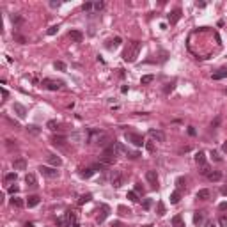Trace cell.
<instances>
[{
	"mask_svg": "<svg viewBox=\"0 0 227 227\" xmlns=\"http://www.w3.org/2000/svg\"><path fill=\"white\" fill-rule=\"evenodd\" d=\"M140 48H142L140 41H132V43H128V46H126L124 52H123V59H124L126 62H135L137 57H138V53H140Z\"/></svg>",
	"mask_w": 227,
	"mask_h": 227,
	"instance_id": "6da1fadb",
	"label": "cell"
},
{
	"mask_svg": "<svg viewBox=\"0 0 227 227\" xmlns=\"http://www.w3.org/2000/svg\"><path fill=\"white\" fill-rule=\"evenodd\" d=\"M115 142V140H114ZM114 142L110 146H107L105 149H103V154H101V163H105V165H110L115 162V156H117V151H115V146H114Z\"/></svg>",
	"mask_w": 227,
	"mask_h": 227,
	"instance_id": "7a4b0ae2",
	"label": "cell"
},
{
	"mask_svg": "<svg viewBox=\"0 0 227 227\" xmlns=\"http://www.w3.org/2000/svg\"><path fill=\"white\" fill-rule=\"evenodd\" d=\"M124 138H126L128 142H132L133 146H137V147H140V146H144V144H146V142H144V137H142V135H138V133L128 132L126 135H124Z\"/></svg>",
	"mask_w": 227,
	"mask_h": 227,
	"instance_id": "3957f363",
	"label": "cell"
},
{
	"mask_svg": "<svg viewBox=\"0 0 227 227\" xmlns=\"http://www.w3.org/2000/svg\"><path fill=\"white\" fill-rule=\"evenodd\" d=\"M41 85H43L44 89H48V91H59V89L62 87V82H60V80H50V78H44V80L41 82Z\"/></svg>",
	"mask_w": 227,
	"mask_h": 227,
	"instance_id": "277c9868",
	"label": "cell"
},
{
	"mask_svg": "<svg viewBox=\"0 0 227 227\" xmlns=\"http://www.w3.org/2000/svg\"><path fill=\"white\" fill-rule=\"evenodd\" d=\"M39 172H41L44 177H50V179H53V177H57V176H59V170H57V169L44 167V165H41V167H39Z\"/></svg>",
	"mask_w": 227,
	"mask_h": 227,
	"instance_id": "5b68a950",
	"label": "cell"
},
{
	"mask_svg": "<svg viewBox=\"0 0 227 227\" xmlns=\"http://www.w3.org/2000/svg\"><path fill=\"white\" fill-rule=\"evenodd\" d=\"M108 213H110V208H108L107 204H101V208H99V215L96 216V222H98V224H103V222L107 220Z\"/></svg>",
	"mask_w": 227,
	"mask_h": 227,
	"instance_id": "8992f818",
	"label": "cell"
},
{
	"mask_svg": "<svg viewBox=\"0 0 227 227\" xmlns=\"http://www.w3.org/2000/svg\"><path fill=\"white\" fill-rule=\"evenodd\" d=\"M146 179L151 183L153 188L158 186V174H156V170H147V172H146Z\"/></svg>",
	"mask_w": 227,
	"mask_h": 227,
	"instance_id": "52a82bcc",
	"label": "cell"
},
{
	"mask_svg": "<svg viewBox=\"0 0 227 227\" xmlns=\"http://www.w3.org/2000/svg\"><path fill=\"white\" fill-rule=\"evenodd\" d=\"M181 18V9H174V11H170L169 13V23L170 25H176L177 21Z\"/></svg>",
	"mask_w": 227,
	"mask_h": 227,
	"instance_id": "ba28073f",
	"label": "cell"
},
{
	"mask_svg": "<svg viewBox=\"0 0 227 227\" xmlns=\"http://www.w3.org/2000/svg\"><path fill=\"white\" fill-rule=\"evenodd\" d=\"M123 181H124L123 174H121V172H114V176H112V185L114 186H115V188L123 186Z\"/></svg>",
	"mask_w": 227,
	"mask_h": 227,
	"instance_id": "9c48e42d",
	"label": "cell"
},
{
	"mask_svg": "<svg viewBox=\"0 0 227 227\" xmlns=\"http://www.w3.org/2000/svg\"><path fill=\"white\" fill-rule=\"evenodd\" d=\"M25 183H27L29 188H38V179H36L34 174H27L25 176Z\"/></svg>",
	"mask_w": 227,
	"mask_h": 227,
	"instance_id": "30bf717a",
	"label": "cell"
},
{
	"mask_svg": "<svg viewBox=\"0 0 227 227\" xmlns=\"http://www.w3.org/2000/svg\"><path fill=\"white\" fill-rule=\"evenodd\" d=\"M13 110L16 112V115H18L20 119H23V117L27 115V110H25V107H23V105H20V103H14V105H13Z\"/></svg>",
	"mask_w": 227,
	"mask_h": 227,
	"instance_id": "8fae6325",
	"label": "cell"
},
{
	"mask_svg": "<svg viewBox=\"0 0 227 227\" xmlns=\"http://www.w3.org/2000/svg\"><path fill=\"white\" fill-rule=\"evenodd\" d=\"M69 39L71 41H75V43H82V39H83V34L80 32V30H69Z\"/></svg>",
	"mask_w": 227,
	"mask_h": 227,
	"instance_id": "7c38bea8",
	"label": "cell"
},
{
	"mask_svg": "<svg viewBox=\"0 0 227 227\" xmlns=\"http://www.w3.org/2000/svg\"><path fill=\"white\" fill-rule=\"evenodd\" d=\"M149 135H151V138L158 140V142H165V133H163V132H158V130H151V132H149Z\"/></svg>",
	"mask_w": 227,
	"mask_h": 227,
	"instance_id": "4fadbf2b",
	"label": "cell"
},
{
	"mask_svg": "<svg viewBox=\"0 0 227 227\" xmlns=\"http://www.w3.org/2000/svg\"><path fill=\"white\" fill-rule=\"evenodd\" d=\"M13 167H14V170H25L27 169V162L23 158H18V160L13 162Z\"/></svg>",
	"mask_w": 227,
	"mask_h": 227,
	"instance_id": "5bb4252c",
	"label": "cell"
},
{
	"mask_svg": "<svg viewBox=\"0 0 227 227\" xmlns=\"http://www.w3.org/2000/svg\"><path fill=\"white\" fill-rule=\"evenodd\" d=\"M39 201H41V199H39L38 195H29V197H27V206H29V208H36L39 204Z\"/></svg>",
	"mask_w": 227,
	"mask_h": 227,
	"instance_id": "9a60e30c",
	"label": "cell"
},
{
	"mask_svg": "<svg viewBox=\"0 0 227 227\" xmlns=\"http://www.w3.org/2000/svg\"><path fill=\"white\" fill-rule=\"evenodd\" d=\"M69 224H71V220L68 218V215L57 218V227H69Z\"/></svg>",
	"mask_w": 227,
	"mask_h": 227,
	"instance_id": "2e32d148",
	"label": "cell"
},
{
	"mask_svg": "<svg viewBox=\"0 0 227 227\" xmlns=\"http://www.w3.org/2000/svg\"><path fill=\"white\" fill-rule=\"evenodd\" d=\"M206 177H208L209 181H220V179H222V172H220V170H211Z\"/></svg>",
	"mask_w": 227,
	"mask_h": 227,
	"instance_id": "e0dca14e",
	"label": "cell"
},
{
	"mask_svg": "<svg viewBox=\"0 0 227 227\" xmlns=\"http://www.w3.org/2000/svg\"><path fill=\"white\" fill-rule=\"evenodd\" d=\"M209 197H211V192H209V190H199V192H197V199H199V201H208Z\"/></svg>",
	"mask_w": 227,
	"mask_h": 227,
	"instance_id": "ac0fdd59",
	"label": "cell"
},
{
	"mask_svg": "<svg viewBox=\"0 0 227 227\" xmlns=\"http://www.w3.org/2000/svg\"><path fill=\"white\" fill-rule=\"evenodd\" d=\"M172 227H186V225H185V220H183V216H181V215H176V216L172 218Z\"/></svg>",
	"mask_w": 227,
	"mask_h": 227,
	"instance_id": "d6986e66",
	"label": "cell"
},
{
	"mask_svg": "<svg viewBox=\"0 0 227 227\" xmlns=\"http://www.w3.org/2000/svg\"><path fill=\"white\" fill-rule=\"evenodd\" d=\"M204 222V213L202 211H195V215H193V224L195 225H201Z\"/></svg>",
	"mask_w": 227,
	"mask_h": 227,
	"instance_id": "ffe728a7",
	"label": "cell"
},
{
	"mask_svg": "<svg viewBox=\"0 0 227 227\" xmlns=\"http://www.w3.org/2000/svg\"><path fill=\"white\" fill-rule=\"evenodd\" d=\"M227 76V68H220L216 73H213V80H222Z\"/></svg>",
	"mask_w": 227,
	"mask_h": 227,
	"instance_id": "44dd1931",
	"label": "cell"
},
{
	"mask_svg": "<svg viewBox=\"0 0 227 227\" xmlns=\"http://www.w3.org/2000/svg\"><path fill=\"white\" fill-rule=\"evenodd\" d=\"M179 201H181V192H179V190L172 192V193H170V204H177Z\"/></svg>",
	"mask_w": 227,
	"mask_h": 227,
	"instance_id": "7402d4cb",
	"label": "cell"
},
{
	"mask_svg": "<svg viewBox=\"0 0 227 227\" xmlns=\"http://www.w3.org/2000/svg\"><path fill=\"white\" fill-rule=\"evenodd\" d=\"M48 162H50L53 167H60V165H62V160H60L59 156H55V154H50V156H48Z\"/></svg>",
	"mask_w": 227,
	"mask_h": 227,
	"instance_id": "603a6c76",
	"label": "cell"
},
{
	"mask_svg": "<svg viewBox=\"0 0 227 227\" xmlns=\"http://www.w3.org/2000/svg\"><path fill=\"white\" fill-rule=\"evenodd\" d=\"M121 44V38H115V39H110V41H107V48L108 50H112V48H117Z\"/></svg>",
	"mask_w": 227,
	"mask_h": 227,
	"instance_id": "cb8c5ba5",
	"label": "cell"
},
{
	"mask_svg": "<svg viewBox=\"0 0 227 227\" xmlns=\"http://www.w3.org/2000/svg\"><path fill=\"white\" fill-rule=\"evenodd\" d=\"M11 204H13V206H16V208H23L27 202H23V199H20V197H14V195H13V199H11Z\"/></svg>",
	"mask_w": 227,
	"mask_h": 227,
	"instance_id": "d4e9b609",
	"label": "cell"
},
{
	"mask_svg": "<svg viewBox=\"0 0 227 227\" xmlns=\"http://www.w3.org/2000/svg\"><path fill=\"white\" fill-rule=\"evenodd\" d=\"M195 162H197L199 165H204V163H206V154H204L202 151H199L197 154H195Z\"/></svg>",
	"mask_w": 227,
	"mask_h": 227,
	"instance_id": "484cf974",
	"label": "cell"
},
{
	"mask_svg": "<svg viewBox=\"0 0 227 227\" xmlns=\"http://www.w3.org/2000/svg\"><path fill=\"white\" fill-rule=\"evenodd\" d=\"M92 174H94V169H92V167H89V169H82V172H80V176H82V177H85V179H87V177H91Z\"/></svg>",
	"mask_w": 227,
	"mask_h": 227,
	"instance_id": "4316f807",
	"label": "cell"
},
{
	"mask_svg": "<svg viewBox=\"0 0 227 227\" xmlns=\"http://www.w3.org/2000/svg\"><path fill=\"white\" fill-rule=\"evenodd\" d=\"M16 177H18L16 172H9V174L4 176V181H5V183H11V181H16Z\"/></svg>",
	"mask_w": 227,
	"mask_h": 227,
	"instance_id": "83f0119b",
	"label": "cell"
},
{
	"mask_svg": "<svg viewBox=\"0 0 227 227\" xmlns=\"http://www.w3.org/2000/svg\"><path fill=\"white\" fill-rule=\"evenodd\" d=\"M117 211H119V215H123V216H130V215H132V209H128L126 206H119Z\"/></svg>",
	"mask_w": 227,
	"mask_h": 227,
	"instance_id": "f1b7e54d",
	"label": "cell"
},
{
	"mask_svg": "<svg viewBox=\"0 0 227 227\" xmlns=\"http://www.w3.org/2000/svg\"><path fill=\"white\" fill-rule=\"evenodd\" d=\"M53 68L59 69V71H66V64H64L62 60H55V62H53Z\"/></svg>",
	"mask_w": 227,
	"mask_h": 227,
	"instance_id": "f546056e",
	"label": "cell"
},
{
	"mask_svg": "<svg viewBox=\"0 0 227 227\" xmlns=\"http://www.w3.org/2000/svg\"><path fill=\"white\" fill-rule=\"evenodd\" d=\"M52 142H53V144H55V146H62V144H64V142H66V138H64V137H60V135H59V137H53V138H52Z\"/></svg>",
	"mask_w": 227,
	"mask_h": 227,
	"instance_id": "4dcf8cb0",
	"label": "cell"
},
{
	"mask_svg": "<svg viewBox=\"0 0 227 227\" xmlns=\"http://www.w3.org/2000/svg\"><path fill=\"white\" fill-rule=\"evenodd\" d=\"M185 183H186V179H185V177H177V181H176V186H177V190H179V192L185 188Z\"/></svg>",
	"mask_w": 227,
	"mask_h": 227,
	"instance_id": "1f68e13d",
	"label": "cell"
},
{
	"mask_svg": "<svg viewBox=\"0 0 227 227\" xmlns=\"http://www.w3.org/2000/svg\"><path fill=\"white\" fill-rule=\"evenodd\" d=\"M27 132H29V133H32V135H39V133H41V130H39L38 126L30 124V126H27Z\"/></svg>",
	"mask_w": 227,
	"mask_h": 227,
	"instance_id": "d6a6232c",
	"label": "cell"
},
{
	"mask_svg": "<svg viewBox=\"0 0 227 227\" xmlns=\"http://www.w3.org/2000/svg\"><path fill=\"white\" fill-rule=\"evenodd\" d=\"M91 199H92V195H91V193H85V195H82V197H80L78 204H85V202H89Z\"/></svg>",
	"mask_w": 227,
	"mask_h": 227,
	"instance_id": "836d02e7",
	"label": "cell"
},
{
	"mask_svg": "<svg viewBox=\"0 0 227 227\" xmlns=\"http://www.w3.org/2000/svg\"><path fill=\"white\" fill-rule=\"evenodd\" d=\"M132 202H138V193L137 192H128V195H126Z\"/></svg>",
	"mask_w": 227,
	"mask_h": 227,
	"instance_id": "e575fe53",
	"label": "cell"
},
{
	"mask_svg": "<svg viewBox=\"0 0 227 227\" xmlns=\"http://www.w3.org/2000/svg\"><path fill=\"white\" fill-rule=\"evenodd\" d=\"M153 80H154V76H153V75H146V76H142L140 83H142V85H146V83H151Z\"/></svg>",
	"mask_w": 227,
	"mask_h": 227,
	"instance_id": "d590c367",
	"label": "cell"
},
{
	"mask_svg": "<svg viewBox=\"0 0 227 227\" xmlns=\"http://www.w3.org/2000/svg\"><path fill=\"white\" fill-rule=\"evenodd\" d=\"M199 172H201V174H202V176H208L209 172H211V169H209L208 165H206V163H204V165H201V170H199Z\"/></svg>",
	"mask_w": 227,
	"mask_h": 227,
	"instance_id": "8d00e7d4",
	"label": "cell"
},
{
	"mask_svg": "<svg viewBox=\"0 0 227 227\" xmlns=\"http://www.w3.org/2000/svg\"><path fill=\"white\" fill-rule=\"evenodd\" d=\"M52 132H55V130H59V124H57V121H48V124H46Z\"/></svg>",
	"mask_w": 227,
	"mask_h": 227,
	"instance_id": "74e56055",
	"label": "cell"
},
{
	"mask_svg": "<svg viewBox=\"0 0 227 227\" xmlns=\"http://www.w3.org/2000/svg\"><path fill=\"white\" fill-rule=\"evenodd\" d=\"M57 32H59V25H53V27L48 29V36H53V34H57Z\"/></svg>",
	"mask_w": 227,
	"mask_h": 227,
	"instance_id": "f35d334b",
	"label": "cell"
},
{
	"mask_svg": "<svg viewBox=\"0 0 227 227\" xmlns=\"http://www.w3.org/2000/svg\"><path fill=\"white\" fill-rule=\"evenodd\" d=\"M174 83H176V82H172V83H167V85H165V89H163V92H165V94L172 92V89H174Z\"/></svg>",
	"mask_w": 227,
	"mask_h": 227,
	"instance_id": "ab89813d",
	"label": "cell"
},
{
	"mask_svg": "<svg viewBox=\"0 0 227 227\" xmlns=\"http://www.w3.org/2000/svg\"><path fill=\"white\" fill-rule=\"evenodd\" d=\"M218 224H220V227H227V216H225V215L218 218Z\"/></svg>",
	"mask_w": 227,
	"mask_h": 227,
	"instance_id": "60d3db41",
	"label": "cell"
},
{
	"mask_svg": "<svg viewBox=\"0 0 227 227\" xmlns=\"http://www.w3.org/2000/svg\"><path fill=\"white\" fill-rule=\"evenodd\" d=\"M158 215H160V216L165 215V206H163V202H158Z\"/></svg>",
	"mask_w": 227,
	"mask_h": 227,
	"instance_id": "b9f144b4",
	"label": "cell"
},
{
	"mask_svg": "<svg viewBox=\"0 0 227 227\" xmlns=\"http://www.w3.org/2000/svg\"><path fill=\"white\" fill-rule=\"evenodd\" d=\"M135 192H137L138 195H144V188H142V185H140V183H137V185H135Z\"/></svg>",
	"mask_w": 227,
	"mask_h": 227,
	"instance_id": "7bdbcfd3",
	"label": "cell"
},
{
	"mask_svg": "<svg viewBox=\"0 0 227 227\" xmlns=\"http://www.w3.org/2000/svg\"><path fill=\"white\" fill-rule=\"evenodd\" d=\"M151 204H153L151 199H146V201L142 202V208H144V209H149V208H151Z\"/></svg>",
	"mask_w": 227,
	"mask_h": 227,
	"instance_id": "ee69618b",
	"label": "cell"
},
{
	"mask_svg": "<svg viewBox=\"0 0 227 227\" xmlns=\"http://www.w3.org/2000/svg\"><path fill=\"white\" fill-rule=\"evenodd\" d=\"M92 7H94V5H92L91 2H85V4L82 5V9H83V11H89V9H92Z\"/></svg>",
	"mask_w": 227,
	"mask_h": 227,
	"instance_id": "f6af8a7d",
	"label": "cell"
},
{
	"mask_svg": "<svg viewBox=\"0 0 227 227\" xmlns=\"http://www.w3.org/2000/svg\"><path fill=\"white\" fill-rule=\"evenodd\" d=\"M18 186H16V185H13V186H9V190H7V192H9V193H13V195H14V193H18Z\"/></svg>",
	"mask_w": 227,
	"mask_h": 227,
	"instance_id": "bcb514c9",
	"label": "cell"
},
{
	"mask_svg": "<svg viewBox=\"0 0 227 227\" xmlns=\"http://www.w3.org/2000/svg\"><path fill=\"white\" fill-rule=\"evenodd\" d=\"M211 156H213V160H215V162H222V158L218 156V153H216V151H211Z\"/></svg>",
	"mask_w": 227,
	"mask_h": 227,
	"instance_id": "7dc6e473",
	"label": "cell"
},
{
	"mask_svg": "<svg viewBox=\"0 0 227 227\" xmlns=\"http://www.w3.org/2000/svg\"><path fill=\"white\" fill-rule=\"evenodd\" d=\"M5 121H7V123H9L11 126H14V128H20V124H18V123H16V121H13V119H9V117H7Z\"/></svg>",
	"mask_w": 227,
	"mask_h": 227,
	"instance_id": "c3c4849f",
	"label": "cell"
},
{
	"mask_svg": "<svg viewBox=\"0 0 227 227\" xmlns=\"http://www.w3.org/2000/svg\"><path fill=\"white\" fill-rule=\"evenodd\" d=\"M0 92H2V98H4V101H5V99H7V98H9V92H7V91H5V89H4V87H2V89H0Z\"/></svg>",
	"mask_w": 227,
	"mask_h": 227,
	"instance_id": "681fc988",
	"label": "cell"
},
{
	"mask_svg": "<svg viewBox=\"0 0 227 227\" xmlns=\"http://www.w3.org/2000/svg\"><path fill=\"white\" fill-rule=\"evenodd\" d=\"M103 7H105V4H103V2H96V4H94V9H98V11H99V9H103Z\"/></svg>",
	"mask_w": 227,
	"mask_h": 227,
	"instance_id": "f907efd6",
	"label": "cell"
},
{
	"mask_svg": "<svg viewBox=\"0 0 227 227\" xmlns=\"http://www.w3.org/2000/svg\"><path fill=\"white\" fill-rule=\"evenodd\" d=\"M14 39H18L20 43H25V38H23V36H20V34H14Z\"/></svg>",
	"mask_w": 227,
	"mask_h": 227,
	"instance_id": "816d5d0a",
	"label": "cell"
},
{
	"mask_svg": "<svg viewBox=\"0 0 227 227\" xmlns=\"http://www.w3.org/2000/svg\"><path fill=\"white\" fill-rule=\"evenodd\" d=\"M218 209H220V211H225L227 209V202H222V204L218 206Z\"/></svg>",
	"mask_w": 227,
	"mask_h": 227,
	"instance_id": "f5cc1de1",
	"label": "cell"
},
{
	"mask_svg": "<svg viewBox=\"0 0 227 227\" xmlns=\"http://www.w3.org/2000/svg\"><path fill=\"white\" fill-rule=\"evenodd\" d=\"M220 192H222V195H227V185H225V186H222Z\"/></svg>",
	"mask_w": 227,
	"mask_h": 227,
	"instance_id": "db71d44e",
	"label": "cell"
},
{
	"mask_svg": "<svg viewBox=\"0 0 227 227\" xmlns=\"http://www.w3.org/2000/svg\"><path fill=\"white\" fill-rule=\"evenodd\" d=\"M146 147H147V151H154V147H153V144H146Z\"/></svg>",
	"mask_w": 227,
	"mask_h": 227,
	"instance_id": "11a10c76",
	"label": "cell"
},
{
	"mask_svg": "<svg viewBox=\"0 0 227 227\" xmlns=\"http://www.w3.org/2000/svg\"><path fill=\"white\" fill-rule=\"evenodd\" d=\"M188 133H190V135H192V137H193V135H195V130H193V128L190 126V128H188Z\"/></svg>",
	"mask_w": 227,
	"mask_h": 227,
	"instance_id": "9f6ffc18",
	"label": "cell"
},
{
	"mask_svg": "<svg viewBox=\"0 0 227 227\" xmlns=\"http://www.w3.org/2000/svg\"><path fill=\"white\" fill-rule=\"evenodd\" d=\"M112 227H123V224H121V222H114Z\"/></svg>",
	"mask_w": 227,
	"mask_h": 227,
	"instance_id": "6f0895ef",
	"label": "cell"
},
{
	"mask_svg": "<svg viewBox=\"0 0 227 227\" xmlns=\"http://www.w3.org/2000/svg\"><path fill=\"white\" fill-rule=\"evenodd\" d=\"M222 151L227 153V142H224V144H222Z\"/></svg>",
	"mask_w": 227,
	"mask_h": 227,
	"instance_id": "680465c9",
	"label": "cell"
},
{
	"mask_svg": "<svg viewBox=\"0 0 227 227\" xmlns=\"http://www.w3.org/2000/svg\"><path fill=\"white\" fill-rule=\"evenodd\" d=\"M50 5H52V7H59L60 4H59V2H50Z\"/></svg>",
	"mask_w": 227,
	"mask_h": 227,
	"instance_id": "91938a15",
	"label": "cell"
},
{
	"mask_svg": "<svg viewBox=\"0 0 227 227\" xmlns=\"http://www.w3.org/2000/svg\"><path fill=\"white\" fill-rule=\"evenodd\" d=\"M25 227H34V224H32V222H27V224H25Z\"/></svg>",
	"mask_w": 227,
	"mask_h": 227,
	"instance_id": "94428289",
	"label": "cell"
},
{
	"mask_svg": "<svg viewBox=\"0 0 227 227\" xmlns=\"http://www.w3.org/2000/svg\"><path fill=\"white\" fill-rule=\"evenodd\" d=\"M208 227H215V225H213V224H209V225H208Z\"/></svg>",
	"mask_w": 227,
	"mask_h": 227,
	"instance_id": "6125c7cd",
	"label": "cell"
},
{
	"mask_svg": "<svg viewBox=\"0 0 227 227\" xmlns=\"http://www.w3.org/2000/svg\"><path fill=\"white\" fill-rule=\"evenodd\" d=\"M225 94H227V89H225Z\"/></svg>",
	"mask_w": 227,
	"mask_h": 227,
	"instance_id": "be15d7a7",
	"label": "cell"
},
{
	"mask_svg": "<svg viewBox=\"0 0 227 227\" xmlns=\"http://www.w3.org/2000/svg\"><path fill=\"white\" fill-rule=\"evenodd\" d=\"M165 227H169V225H165Z\"/></svg>",
	"mask_w": 227,
	"mask_h": 227,
	"instance_id": "e7e4bbea",
	"label": "cell"
}]
</instances>
